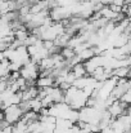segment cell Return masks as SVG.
<instances>
[{
  "label": "cell",
  "mask_w": 131,
  "mask_h": 133,
  "mask_svg": "<svg viewBox=\"0 0 131 133\" xmlns=\"http://www.w3.org/2000/svg\"><path fill=\"white\" fill-rule=\"evenodd\" d=\"M3 111H4V120H6L8 124H12V125L16 122H18L23 115L18 105H9L5 109H3Z\"/></svg>",
  "instance_id": "6da1fadb"
},
{
  "label": "cell",
  "mask_w": 131,
  "mask_h": 133,
  "mask_svg": "<svg viewBox=\"0 0 131 133\" xmlns=\"http://www.w3.org/2000/svg\"><path fill=\"white\" fill-rule=\"evenodd\" d=\"M0 110H3V101H1V98H0Z\"/></svg>",
  "instance_id": "d6986e66"
},
{
  "label": "cell",
  "mask_w": 131,
  "mask_h": 133,
  "mask_svg": "<svg viewBox=\"0 0 131 133\" xmlns=\"http://www.w3.org/2000/svg\"><path fill=\"white\" fill-rule=\"evenodd\" d=\"M50 97L53 98V102H54V103H57V102H63L64 92H63L62 89H59L58 87H53L51 93H50Z\"/></svg>",
  "instance_id": "8992f818"
},
{
  "label": "cell",
  "mask_w": 131,
  "mask_h": 133,
  "mask_svg": "<svg viewBox=\"0 0 131 133\" xmlns=\"http://www.w3.org/2000/svg\"><path fill=\"white\" fill-rule=\"evenodd\" d=\"M112 75H114V76H117V78H129V76H130V67L113 69Z\"/></svg>",
  "instance_id": "9c48e42d"
},
{
  "label": "cell",
  "mask_w": 131,
  "mask_h": 133,
  "mask_svg": "<svg viewBox=\"0 0 131 133\" xmlns=\"http://www.w3.org/2000/svg\"><path fill=\"white\" fill-rule=\"evenodd\" d=\"M93 56H95V53H94V49L93 48H85L84 50H81L79 54H77V57L80 58V61L81 62H85V61H87L89 58H91Z\"/></svg>",
  "instance_id": "ba28073f"
},
{
  "label": "cell",
  "mask_w": 131,
  "mask_h": 133,
  "mask_svg": "<svg viewBox=\"0 0 131 133\" xmlns=\"http://www.w3.org/2000/svg\"><path fill=\"white\" fill-rule=\"evenodd\" d=\"M40 101H41V106H43V107H46V109H48V107H50V106L54 103V102H53V98L50 97V94L45 96V97L41 98Z\"/></svg>",
  "instance_id": "5bb4252c"
},
{
  "label": "cell",
  "mask_w": 131,
  "mask_h": 133,
  "mask_svg": "<svg viewBox=\"0 0 131 133\" xmlns=\"http://www.w3.org/2000/svg\"><path fill=\"white\" fill-rule=\"evenodd\" d=\"M19 75L22 78H25L26 80H28V79L36 80L37 76H39V66H37V63L30 61L28 63H26L25 66H22L19 69Z\"/></svg>",
  "instance_id": "7a4b0ae2"
},
{
  "label": "cell",
  "mask_w": 131,
  "mask_h": 133,
  "mask_svg": "<svg viewBox=\"0 0 131 133\" xmlns=\"http://www.w3.org/2000/svg\"><path fill=\"white\" fill-rule=\"evenodd\" d=\"M71 71L73 72V75H75L76 78L87 75V72H86V70H85V67H84V63H82V62H79V63L73 65V66L71 67Z\"/></svg>",
  "instance_id": "52a82bcc"
},
{
  "label": "cell",
  "mask_w": 131,
  "mask_h": 133,
  "mask_svg": "<svg viewBox=\"0 0 131 133\" xmlns=\"http://www.w3.org/2000/svg\"><path fill=\"white\" fill-rule=\"evenodd\" d=\"M86 99L87 96L82 92V89H77V92L75 93V96L72 97V99L70 102V107L75 109V110H80L81 107L86 106Z\"/></svg>",
  "instance_id": "3957f363"
},
{
  "label": "cell",
  "mask_w": 131,
  "mask_h": 133,
  "mask_svg": "<svg viewBox=\"0 0 131 133\" xmlns=\"http://www.w3.org/2000/svg\"><path fill=\"white\" fill-rule=\"evenodd\" d=\"M118 101H120V102H122V103H127V105H130V102H131V92H130V89H129V90H126L124 94H121V97L118 98Z\"/></svg>",
  "instance_id": "4fadbf2b"
},
{
  "label": "cell",
  "mask_w": 131,
  "mask_h": 133,
  "mask_svg": "<svg viewBox=\"0 0 131 133\" xmlns=\"http://www.w3.org/2000/svg\"><path fill=\"white\" fill-rule=\"evenodd\" d=\"M16 83L18 84L19 90H25V89L27 88V85H26V79H25V78H22V76H19V78L16 80Z\"/></svg>",
  "instance_id": "9a60e30c"
},
{
  "label": "cell",
  "mask_w": 131,
  "mask_h": 133,
  "mask_svg": "<svg viewBox=\"0 0 131 133\" xmlns=\"http://www.w3.org/2000/svg\"><path fill=\"white\" fill-rule=\"evenodd\" d=\"M28 106H30V110H32V111H35V112H39L40 109L43 107V106H41V101H40L37 97L28 99Z\"/></svg>",
  "instance_id": "8fae6325"
},
{
  "label": "cell",
  "mask_w": 131,
  "mask_h": 133,
  "mask_svg": "<svg viewBox=\"0 0 131 133\" xmlns=\"http://www.w3.org/2000/svg\"><path fill=\"white\" fill-rule=\"evenodd\" d=\"M126 107H129L127 103H122V102H120L118 99H116L112 105H109V106L107 107V111L109 112V115H111L112 118H117V116L122 115L124 109H126Z\"/></svg>",
  "instance_id": "277c9868"
},
{
  "label": "cell",
  "mask_w": 131,
  "mask_h": 133,
  "mask_svg": "<svg viewBox=\"0 0 131 133\" xmlns=\"http://www.w3.org/2000/svg\"><path fill=\"white\" fill-rule=\"evenodd\" d=\"M108 8H109L112 12H114V13H121V9H122L121 5H116V4H109Z\"/></svg>",
  "instance_id": "2e32d148"
},
{
  "label": "cell",
  "mask_w": 131,
  "mask_h": 133,
  "mask_svg": "<svg viewBox=\"0 0 131 133\" xmlns=\"http://www.w3.org/2000/svg\"><path fill=\"white\" fill-rule=\"evenodd\" d=\"M3 120H4V111L0 110V122H3Z\"/></svg>",
  "instance_id": "ac0fdd59"
},
{
  "label": "cell",
  "mask_w": 131,
  "mask_h": 133,
  "mask_svg": "<svg viewBox=\"0 0 131 133\" xmlns=\"http://www.w3.org/2000/svg\"><path fill=\"white\" fill-rule=\"evenodd\" d=\"M54 78L53 76H37L36 79V87L37 88H45V87H53Z\"/></svg>",
  "instance_id": "5b68a950"
},
{
  "label": "cell",
  "mask_w": 131,
  "mask_h": 133,
  "mask_svg": "<svg viewBox=\"0 0 131 133\" xmlns=\"http://www.w3.org/2000/svg\"><path fill=\"white\" fill-rule=\"evenodd\" d=\"M70 87H71V84H70V83H67V82H62V83L59 84V87H58V88L62 89V90L64 92V90H67V89L70 88Z\"/></svg>",
  "instance_id": "e0dca14e"
},
{
  "label": "cell",
  "mask_w": 131,
  "mask_h": 133,
  "mask_svg": "<svg viewBox=\"0 0 131 133\" xmlns=\"http://www.w3.org/2000/svg\"><path fill=\"white\" fill-rule=\"evenodd\" d=\"M60 56L63 57V59H66V61H70L72 57H75V56H76V53H75L73 48L64 46V48H62V49H60Z\"/></svg>",
  "instance_id": "30bf717a"
},
{
  "label": "cell",
  "mask_w": 131,
  "mask_h": 133,
  "mask_svg": "<svg viewBox=\"0 0 131 133\" xmlns=\"http://www.w3.org/2000/svg\"><path fill=\"white\" fill-rule=\"evenodd\" d=\"M86 80H87V75L85 76H80V78H76L72 83V85L77 89H82L85 85H86Z\"/></svg>",
  "instance_id": "7c38bea8"
}]
</instances>
